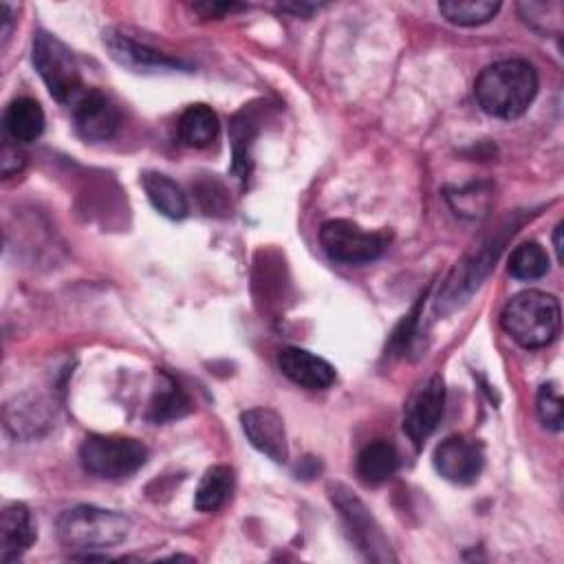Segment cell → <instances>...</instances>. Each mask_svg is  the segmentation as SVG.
<instances>
[{
	"label": "cell",
	"instance_id": "4fadbf2b",
	"mask_svg": "<svg viewBox=\"0 0 564 564\" xmlns=\"http://www.w3.org/2000/svg\"><path fill=\"white\" fill-rule=\"evenodd\" d=\"M505 238H491L487 245L478 247L474 256H469L465 262L456 267L452 278L447 280L443 295H438V306L452 302V306L465 302V297L480 284V280L489 273L491 264L496 262Z\"/></svg>",
	"mask_w": 564,
	"mask_h": 564
},
{
	"label": "cell",
	"instance_id": "5b68a950",
	"mask_svg": "<svg viewBox=\"0 0 564 564\" xmlns=\"http://www.w3.org/2000/svg\"><path fill=\"white\" fill-rule=\"evenodd\" d=\"M148 460V447L130 436L90 434L79 445L82 467L104 480H121L139 471Z\"/></svg>",
	"mask_w": 564,
	"mask_h": 564
},
{
	"label": "cell",
	"instance_id": "4dcf8cb0",
	"mask_svg": "<svg viewBox=\"0 0 564 564\" xmlns=\"http://www.w3.org/2000/svg\"><path fill=\"white\" fill-rule=\"evenodd\" d=\"M562 223H557L555 225V229H553V249H555V258H557V262H562L564 260V253H562Z\"/></svg>",
	"mask_w": 564,
	"mask_h": 564
},
{
	"label": "cell",
	"instance_id": "f546056e",
	"mask_svg": "<svg viewBox=\"0 0 564 564\" xmlns=\"http://www.w3.org/2000/svg\"><path fill=\"white\" fill-rule=\"evenodd\" d=\"M282 11H289L293 15H300V18H308L313 11L319 9V4H313V2H286L280 7Z\"/></svg>",
	"mask_w": 564,
	"mask_h": 564
},
{
	"label": "cell",
	"instance_id": "ba28073f",
	"mask_svg": "<svg viewBox=\"0 0 564 564\" xmlns=\"http://www.w3.org/2000/svg\"><path fill=\"white\" fill-rule=\"evenodd\" d=\"M104 44L110 57L119 66L130 68L132 73H167V70L189 68L183 59H176L145 42H139L123 29H106Z\"/></svg>",
	"mask_w": 564,
	"mask_h": 564
},
{
	"label": "cell",
	"instance_id": "3957f363",
	"mask_svg": "<svg viewBox=\"0 0 564 564\" xmlns=\"http://www.w3.org/2000/svg\"><path fill=\"white\" fill-rule=\"evenodd\" d=\"M55 531L64 546L90 553L121 544L130 533V520L112 509L77 505L59 513Z\"/></svg>",
	"mask_w": 564,
	"mask_h": 564
},
{
	"label": "cell",
	"instance_id": "7a4b0ae2",
	"mask_svg": "<svg viewBox=\"0 0 564 564\" xmlns=\"http://www.w3.org/2000/svg\"><path fill=\"white\" fill-rule=\"evenodd\" d=\"M500 324L522 348H544L560 335V302L555 295L538 289L520 291L505 304Z\"/></svg>",
	"mask_w": 564,
	"mask_h": 564
},
{
	"label": "cell",
	"instance_id": "7402d4cb",
	"mask_svg": "<svg viewBox=\"0 0 564 564\" xmlns=\"http://www.w3.org/2000/svg\"><path fill=\"white\" fill-rule=\"evenodd\" d=\"M498 0H445L438 4L441 15L456 26H480L500 11Z\"/></svg>",
	"mask_w": 564,
	"mask_h": 564
},
{
	"label": "cell",
	"instance_id": "d4e9b609",
	"mask_svg": "<svg viewBox=\"0 0 564 564\" xmlns=\"http://www.w3.org/2000/svg\"><path fill=\"white\" fill-rule=\"evenodd\" d=\"M518 13L538 33H560L562 31V2H520Z\"/></svg>",
	"mask_w": 564,
	"mask_h": 564
},
{
	"label": "cell",
	"instance_id": "52a82bcc",
	"mask_svg": "<svg viewBox=\"0 0 564 564\" xmlns=\"http://www.w3.org/2000/svg\"><path fill=\"white\" fill-rule=\"evenodd\" d=\"M330 498H333V505L339 509V516H341L352 542L357 544V549L364 551V555L368 560H375V562L394 560L381 527L377 524V520L372 518L368 507L348 487L333 485Z\"/></svg>",
	"mask_w": 564,
	"mask_h": 564
},
{
	"label": "cell",
	"instance_id": "8fae6325",
	"mask_svg": "<svg viewBox=\"0 0 564 564\" xmlns=\"http://www.w3.org/2000/svg\"><path fill=\"white\" fill-rule=\"evenodd\" d=\"M70 112L77 134L86 141H108L121 123L117 106L97 88H86L70 104Z\"/></svg>",
	"mask_w": 564,
	"mask_h": 564
},
{
	"label": "cell",
	"instance_id": "ffe728a7",
	"mask_svg": "<svg viewBox=\"0 0 564 564\" xmlns=\"http://www.w3.org/2000/svg\"><path fill=\"white\" fill-rule=\"evenodd\" d=\"M234 485H236V474L229 465L209 467L196 487L194 507L203 513L218 511L231 498Z\"/></svg>",
	"mask_w": 564,
	"mask_h": 564
},
{
	"label": "cell",
	"instance_id": "484cf974",
	"mask_svg": "<svg viewBox=\"0 0 564 564\" xmlns=\"http://www.w3.org/2000/svg\"><path fill=\"white\" fill-rule=\"evenodd\" d=\"M535 412L544 427L553 432H560L564 427V405H562L560 390L553 381L540 386L538 399H535Z\"/></svg>",
	"mask_w": 564,
	"mask_h": 564
},
{
	"label": "cell",
	"instance_id": "4316f807",
	"mask_svg": "<svg viewBox=\"0 0 564 564\" xmlns=\"http://www.w3.org/2000/svg\"><path fill=\"white\" fill-rule=\"evenodd\" d=\"M26 165V154L18 148V143L13 141H4L2 143V152H0V167H2V176L9 178L18 172H22Z\"/></svg>",
	"mask_w": 564,
	"mask_h": 564
},
{
	"label": "cell",
	"instance_id": "e0dca14e",
	"mask_svg": "<svg viewBox=\"0 0 564 564\" xmlns=\"http://www.w3.org/2000/svg\"><path fill=\"white\" fill-rule=\"evenodd\" d=\"M2 128L9 141L31 143L44 132V110L35 99L18 97L4 108Z\"/></svg>",
	"mask_w": 564,
	"mask_h": 564
},
{
	"label": "cell",
	"instance_id": "277c9868",
	"mask_svg": "<svg viewBox=\"0 0 564 564\" xmlns=\"http://www.w3.org/2000/svg\"><path fill=\"white\" fill-rule=\"evenodd\" d=\"M31 59L55 101L70 106L86 90L73 51L53 33L35 31Z\"/></svg>",
	"mask_w": 564,
	"mask_h": 564
},
{
	"label": "cell",
	"instance_id": "7c38bea8",
	"mask_svg": "<svg viewBox=\"0 0 564 564\" xmlns=\"http://www.w3.org/2000/svg\"><path fill=\"white\" fill-rule=\"evenodd\" d=\"M242 432L249 443L275 463L289 458V441L282 416L271 408H251L240 414Z\"/></svg>",
	"mask_w": 564,
	"mask_h": 564
},
{
	"label": "cell",
	"instance_id": "9a60e30c",
	"mask_svg": "<svg viewBox=\"0 0 564 564\" xmlns=\"http://www.w3.org/2000/svg\"><path fill=\"white\" fill-rule=\"evenodd\" d=\"M35 522L24 502H9L0 516V560H18L35 542Z\"/></svg>",
	"mask_w": 564,
	"mask_h": 564
},
{
	"label": "cell",
	"instance_id": "f1b7e54d",
	"mask_svg": "<svg viewBox=\"0 0 564 564\" xmlns=\"http://www.w3.org/2000/svg\"><path fill=\"white\" fill-rule=\"evenodd\" d=\"M13 29V9L9 2L0 4V35H2V46H7Z\"/></svg>",
	"mask_w": 564,
	"mask_h": 564
},
{
	"label": "cell",
	"instance_id": "d6986e66",
	"mask_svg": "<svg viewBox=\"0 0 564 564\" xmlns=\"http://www.w3.org/2000/svg\"><path fill=\"white\" fill-rule=\"evenodd\" d=\"M220 130L218 115L207 104H192L178 119V137L189 148H207Z\"/></svg>",
	"mask_w": 564,
	"mask_h": 564
},
{
	"label": "cell",
	"instance_id": "83f0119b",
	"mask_svg": "<svg viewBox=\"0 0 564 564\" xmlns=\"http://www.w3.org/2000/svg\"><path fill=\"white\" fill-rule=\"evenodd\" d=\"M196 11H200L205 18H218V15H225V13H231V11H240L245 9V4H231V2H200V4H194Z\"/></svg>",
	"mask_w": 564,
	"mask_h": 564
},
{
	"label": "cell",
	"instance_id": "8992f818",
	"mask_svg": "<svg viewBox=\"0 0 564 564\" xmlns=\"http://www.w3.org/2000/svg\"><path fill=\"white\" fill-rule=\"evenodd\" d=\"M319 242L333 260L344 264H364L377 260L383 253L388 238L383 234L364 231L350 220L333 218L322 225Z\"/></svg>",
	"mask_w": 564,
	"mask_h": 564
},
{
	"label": "cell",
	"instance_id": "cb8c5ba5",
	"mask_svg": "<svg viewBox=\"0 0 564 564\" xmlns=\"http://www.w3.org/2000/svg\"><path fill=\"white\" fill-rule=\"evenodd\" d=\"M507 269L516 280H538L549 271V256L538 242H522L511 251Z\"/></svg>",
	"mask_w": 564,
	"mask_h": 564
},
{
	"label": "cell",
	"instance_id": "6da1fadb",
	"mask_svg": "<svg viewBox=\"0 0 564 564\" xmlns=\"http://www.w3.org/2000/svg\"><path fill=\"white\" fill-rule=\"evenodd\" d=\"M478 106L498 119H516L538 95V73L524 59H500L480 70L474 84Z\"/></svg>",
	"mask_w": 564,
	"mask_h": 564
},
{
	"label": "cell",
	"instance_id": "603a6c76",
	"mask_svg": "<svg viewBox=\"0 0 564 564\" xmlns=\"http://www.w3.org/2000/svg\"><path fill=\"white\" fill-rule=\"evenodd\" d=\"M4 421H7V430L13 436L26 438L37 434V427L46 423V414L35 399L24 401V397H15L4 405Z\"/></svg>",
	"mask_w": 564,
	"mask_h": 564
},
{
	"label": "cell",
	"instance_id": "2e32d148",
	"mask_svg": "<svg viewBox=\"0 0 564 564\" xmlns=\"http://www.w3.org/2000/svg\"><path fill=\"white\" fill-rule=\"evenodd\" d=\"M399 469V452L390 441H372L361 447L355 460V471L359 480L368 487H379L388 482Z\"/></svg>",
	"mask_w": 564,
	"mask_h": 564
},
{
	"label": "cell",
	"instance_id": "ac0fdd59",
	"mask_svg": "<svg viewBox=\"0 0 564 564\" xmlns=\"http://www.w3.org/2000/svg\"><path fill=\"white\" fill-rule=\"evenodd\" d=\"M141 185L152 203V207L172 220H181L187 216V198L183 189L163 172H143L141 174Z\"/></svg>",
	"mask_w": 564,
	"mask_h": 564
},
{
	"label": "cell",
	"instance_id": "9c48e42d",
	"mask_svg": "<svg viewBox=\"0 0 564 564\" xmlns=\"http://www.w3.org/2000/svg\"><path fill=\"white\" fill-rule=\"evenodd\" d=\"M443 410L445 383L441 375H432L412 392L403 412V432L414 443V447H421L430 438L443 416Z\"/></svg>",
	"mask_w": 564,
	"mask_h": 564
},
{
	"label": "cell",
	"instance_id": "44dd1931",
	"mask_svg": "<svg viewBox=\"0 0 564 564\" xmlns=\"http://www.w3.org/2000/svg\"><path fill=\"white\" fill-rule=\"evenodd\" d=\"M189 410H192V403H189V397L185 394V390L172 377L161 375V381L154 388L150 408H148L150 421L167 423V421L185 416Z\"/></svg>",
	"mask_w": 564,
	"mask_h": 564
},
{
	"label": "cell",
	"instance_id": "30bf717a",
	"mask_svg": "<svg viewBox=\"0 0 564 564\" xmlns=\"http://www.w3.org/2000/svg\"><path fill=\"white\" fill-rule=\"evenodd\" d=\"M434 469L454 485H471L485 467V447L463 434H452L441 441L432 456Z\"/></svg>",
	"mask_w": 564,
	"mask_h": 564
},
{
	"label": "cell",
	"instance_id": "5bb4252c",
	"mask_svg": "<svg viewBox=\"0 0 564 564\" xmlns=\"http://www.w3.org/2000/svg\"><path fill=\"white\" fill-rule=\"evenodd\" d=\"M278 364H280V370L293 383H297L302 388H308V390H324L337 377L335 368L324 357H319L315 352H308L304 348H295V346H289V348L280 350Z\"/></svg>",
	"mask_w": 564,
	"mask_h": 564
}]
</instances>
